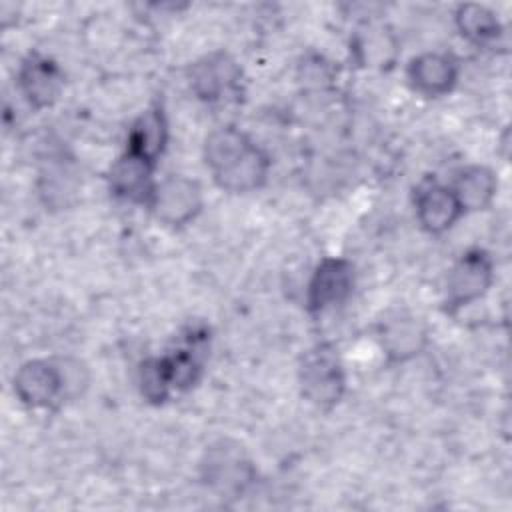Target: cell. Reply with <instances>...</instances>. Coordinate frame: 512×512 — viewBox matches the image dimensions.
I'll use <instances>...</instances> for the list:
<instances>
[{"label": "cell", "mask_w": 512, "mask_h": 512, "mask_svg": "<svg viewBox=\"0 0 512 512\" xmlns=\"http://www.w3.org/2000/svg\"><path fill=\"white\" fill-rule=\"evenodd\" d=\"M138 386H140V394L152 404H162L170 398L172 388L166 378L162 358H148L140 364Z\"/></svg>", "instance_id": "cell-17"}, {"label": "cell", "mask_w": 512, "mask_h": 512, "mask_svg": "<svg viewBox=\"0 0 512 512\" xmlns=\"http://www.w3.org/2000/svg\"><path fill=\"white\" fill-rule=\"evenodd\" d=\"M450 188L456 200L460 202L462 210L472 212V210H484L492 204L498 190V180L490 168L474 164V166L462 168L456 174L454 184Z\"/></svg>", "instance_id": "cell-15"}, {"label": "cell", "mask_w": 512, "mask_h": 512, "mask_svg": "<svg viewBox=\"0 0 512 512\" xmlns=\"http://www.w3.org/2000/svg\"><path fill=\"white\" fill-rule=\"evenodd\" d=\"M202 204V188L196 180L182 174H170L156 182L146 206L158 222L166 226H184L200 214Z\"/></svg>", "instance_id": "cell-5"}, {"label": "cell", "mask_w": 512, "mask_h": 512, "mask_svg": "<svg viewBox=\"0 0 512 512\" xmlns=\"http://www.w3.org/2000/svg\"><path fill=\"white\" fill-rule=\"evenodd\" d=\"M88 382V368L76 358H38L16 370L12 386L26 408L40 410L78 398Z\"/></svg>", "instance_id": "cell-2"}, {"label": "cell", "mask_w": 512, "mask_h": 512, "mask_svg": "<svg viewBox=\"0 0 512 512\" xmlns=\"http://www.w3.org/2000/svg\"><path fill=\"white\" fill-rule=\"evenodd\" d=\"M204 160L216 186L232 194L260 188L270 170L268 154L234 126H222L208 134Z\"/></svg>", "instance_id": "cell-1"}, {"label": "cell", "mask_w": 512, "mask_h": 512, "mask_svg": "<svg viewBox=\"0 0 512 512\" xmlns=\"http://www.w3.org/2000/svg\"><path fill=\"white\" fill-rule=\"evenodd\" d=\"M412 88L424 96H444L458 80V64L442 52H424L412 58L408 66Z\"/></svg>", "instance_id": "cell-12"}, {"label": "cell", "mask_w": 512, "mask_h": 512, "mask_svg": "<svg viewBox=\"0 0 512 512\" xmlns=\"http://www.w3.org/2000/svg\"><path fill=\"white\" fill-rule=\"evenodd\" d=\"M154 168L156 166H152L150 162L124 150V154L110 168V174H108L110 190L118 198L146 206L156 186L152 178Z\"/></svg>", "instance_id": "cell-11"}, {"label": "cell", "mask_w": 512, "mask_h": 512, "mask_svg": "<svg viewBox=\"0 0 512 512\" xmlns=\"http://www.w3.org/2000/svg\"><path fill=\"white\" fill-rule=\"evenodd\" d=\"M354 290V266L346 258H324L308 282L306 306L312 314L342 304Z\"/></svg>", "instance_id": "cell-8"}, {"label": "cell", "mask_w": 512, "mask_h": 512, "mask_svg": "<svg viewBox=\"0 0 512 512\" xmlns=\"http://www.w3.org/2000/svg\"><path fill=\"white\" fill-rule=\"evenodd\" d=\"M456 26L472 44L486 46L502 36L500 20L492 10L480 4H462L456 10Z\"/></svg>", "instance_id": "cell-16"}, {"label": "cell", "mask_w": 512, "mask_h": 512, "mask_svg": "<svg viewBox=\"0 0 512 512\" xmlns=\"http://www.w3.org/2000/svg\"><path fill=\"white\" fill-rule=\"evenodd\" d=\"M18 88L30 106L36 110L48 108L64 88V72L52 58L32 52L18 68Z\"/></svg>", "instance_id": "cell-10"}, {"label": "cell", "mask_w": 512, "mask_h": 512, "mask_svg": "<svg viewBox=\"0 0 512 512\" xmlns=\"http://www.w3.org/2000/svg\"><path fill=\"white\" fill-rule=\"evenodd\" d=\"M202 480L208 488L224 496H240L256 476V470L236 442L220 440L212 444L200 464Z\"/></svg>", "instance_id": "cell-4"}, {"label": "cell", "mask_w": 512, "mask_h": 512, "mask_svg": "<svg viewBox=\"0 0 512 512\" xmlns=\"http://www.w3.org/2000/svg\"><path fill=\"white\" fill-rule=\"evenodd\" d=\"M428 334L420 320L412 316H402L386 322L380 330V342L384 354L392 362H406L422 352Z\"/></svg>", "instance_id": "cell-14"}, {"label": "cell", "mask_w": 512, "mask_h": 512, "mask_svg": "<svg viewBox=\"0 0 512 512\" xmlns=\"http://www.w3.org/2000/svg\"><path fill=\"white\" fill-rule=\"evenodd\" d=\"M494 280V264L492 258L480 250L472 248L464 252L456 264L450 268L446 278V296L444 308L446 312H456L462 306L472 304L482 298Z\"/></svg>", "instance_id": "cell-6"}, {"label": "cell", "mask_w": 512, "mask_h": 512, "mask_svg": "<svg viewBox=\"0 0 512 512\" xmlns=\"http://www.w3.org/2000/svg\"><path fill=\"white\" fill-rule=\"evenodd\" d=\"M416 218L420 226L430 234H442L450 230L464 214L450 186L436 178H424L414 190Z\"/></svg>", "instance_id": "cell-9"}, {"label": "cell", "mask_w": 512, "mask_h": 512, "mask_svg": "<svg viewBox=\"0 0 512 512\" xmlns=\"http://www.w3.org/2000/svg\"><path fill=\"white\" fill-rule=\"evenodd\" d=\"M298 382L302 396L320 410L334 408L346 390V374L338 350L332 344H316L304 352Z\"/></svg>", "instance_id": "cell-3"}, {"label": "cell", "mask_w": 512, "mask_h": 512, "mask_svg": "<svg viewBox=\"0 0 512 512\" xmlns=\"http://www.w3.org/2000/svg\"><path fill=\"white\" fill-rule=\"evenodd\" d=\"M242 70L226 52H214L188 68L192 92L204 102H224L240 94Z\"/></svg>", "instance_id": "cell-7"}, {"label": "cell", "mask_w": 512, "mask_h": 512, "mask_svg": "<svg viewBox=\"0 0 512 512\" xmlns=\"http://www.w3.org/2000/svg\"><path fill=\"white\" fill-rule=\"evenodd\" d=\"M168 140V124L162 104L148 106L132 124L126 140V152L140 156L152 166L158 164Z\"/></svg>", "instance_id": "cell-13"}]
</instances>
